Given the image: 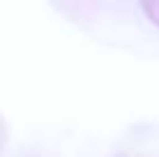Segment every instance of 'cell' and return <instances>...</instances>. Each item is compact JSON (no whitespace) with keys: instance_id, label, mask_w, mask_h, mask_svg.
Here are the masks:
<instances>
[{"instance_id":"cell-1","label":"cell","mask_w":159,"mask_h":157,"mask_svg":"<svg viewBox=\"0 0 159 157\" xmlns=\"http://www.w3.org/2000/svg\"><path fill=\"white\" fill-rule=\"evenodd\" d=\"M143 7V12L148 14V19L152 21V23L159 28V0H150V2H143L141 5Z\"/></svg>"},{"instance_id":"cell-2","label":"cell","mask_w":159,"mask_h":157,"mask_svg":"<svg viewBox=\"0 0 159 157\" xmlns=\"http://www.w3.org/2000/svg\"><path fill=\"white\" fill-rule=\"evenodd\" d=\"M7 139H9V127H7V122H5V118L0 116V153H2L5 145H7Z\"/></svg>"}]
</instances>
